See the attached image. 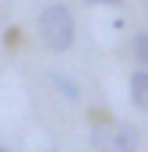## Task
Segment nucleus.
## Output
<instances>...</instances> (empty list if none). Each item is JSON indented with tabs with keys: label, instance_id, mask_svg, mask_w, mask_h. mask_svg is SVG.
Returning a JSON list of instances; mask_svg holds the SVG:
<instances>
[{
	"label": "nucleus",
	"instance_id": "nucleus-3",
	"mask_svg": "<svg viewBox=\"0 0 148 152\" xmlns=\"http://www.w3.org/2000/svg\"><path fill=\"white\" fill-rule=\"evenodd\" d=\"M131 99L138 110H148V71H138L131 78Z\"/></svg>",
	"mask_w": 148,
	"mask_h": 152
},
{
	"label": "nucleus",
	"instance_id": "nucleus-2",
	"mask_svg": "<svg viewBox=\"0 0 148 152\" xmlns=\"http://www.w3.org/2000/svg\"><path fill=\"white\" fill-rule=\"evenodd\" d=\"M138 127L127 120H110L92 131V149L95 152H134L138 149Z\"/></svg>",
	"mask_w": 148,
	"mask_h": 152
},
{
	"label": "nucleus",
	"instance_id": "nucleus-1",
	"mask_svg": "<svg viewBox=\"0 0 148 152\" xmlns=\"http://www.w3.org/2000/svg\"><path fill=\"white\" fill-rule=\"evenodd\" d=\"M39 39H42V46L53 50V53L71 50V42H74V18H71V11H67L64 4L42 7V14H39Z\"/></svg>",
	"mask_w": 148,
	"mask_h": 152
},
{
	"label": "nucleus",
	"instance_id": "nucleus-6",
	"mask_svg": "<svg viewBox=\"0 0 148 152\" xmlns=\"http://www.w3.org/2000/svg\"><path fill=\"white\" fill-rule=\"evenodd\" d=\"M88 4H123V0H88Z\"/></svg>",
	"mask_w": 148,
	"mask_h": 152
},
{
	"label": "nucleus",
	"instance_id": "nucleus-7",
	"mask_svg": "<svg viewBox=\"0 0 148 152\" xmlns=\"http://www.w3.org/2000/svg\"><path fill=\"white\" fill-rule=\"evenodd\" d=\"M0 152H7V149H4V145H0Z\"/></svg>",
	"mask_w": 148,
	"mask_h": 152
},
{
	"label": "nucleus",
	"instance_id": "nucleus-4",
	"mask_svg": "<svg viewBox=\"0 0 148 152\" xmlns=\"http://www.w3.org/2000/svg\"><path fill=\"white\" fill-rule=\"evenodd\" d=\"M134 53H138L141 64H148V32H138L134 36Z\"/></svg>",
	"mask_w": 148,
	"mask_h": 152
},
{
	"label": "nucleus",
	"instance_id": "nucleus-5",
	"mask_svg": "<svg viewBox=\"0 0 148 152\" xmlns=\"http://www.w3.org/2000/svg\"><path fill=\"white\" fill-rule=\"evenodd\" d=\"M53 81H57V85H60V92H64V96H71V99H78V96H81V92H78V85H71V81H67V78H53Z\"/></svg>",
	"mask_w": 148,
	"mask_h": 152
}]
</instances>
